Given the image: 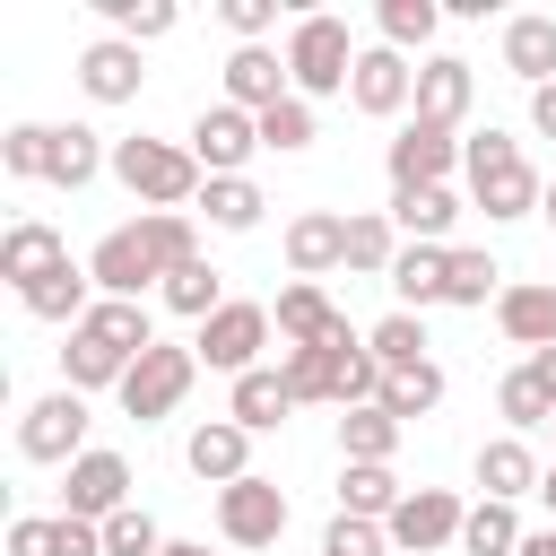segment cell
<instances>
[{"instance_id": "47", "label": "cell", "mask_w": 556, "mask_h": 556, "mask_svg": "<svg viewBox=\"0 0 556 556\" xmlns=\"http://www.w3.org/2000/svg\"><path fill=\"white\" fill-rule=\"evenodd\" d=\"M530 130L556 139V87H530Z\"/></svg>"}, {"instance_id": "27", "label": "cell", "mask_w": 556, "mask_h": 556, "mask_svg": "<svg viewBox=\"0 0 556 556\" xmlns=\"http://www.w3.org/2000/svg\"><path fill=\"white\" fill-rule=\"evenodd\" d=\"M460 191L452 182H426V191H391V226L408 235V243H452V226H460Z\"/></svg>"}, {"instance_id": "45", "label": "cell", "mask_w": 556, "mask_h": 556, "mask_svg": "<svg viewBox=\"0 0 556 556\" xmlns=\"http://www.w3.org/2000/svg\"><path fill=\"white\" fill-rule=\"evenodd\" d=\"M321 556H391V530H382V521H356V513H330Z\"/></svg>"}, {"instance_id": "35", "label": "cell", "mask_w": 556, "mask_h": 556, "mask_svg": "<svg viewBox=\"0 0 556 556\" xmlns=\"http://www.w3.org/2000/svg\"><path fill=\"white\" fill-rule=\"evenodd\" d=\"M391 261H400L391 208H356V217H348V269H356V278H391Z\"/></svg>"}, {"instance_id": "6", "label": "cell", "mask_w": 556, "mask_h": 556, "mask_svg": "<svg viewBox=\"0 0 556 556\" xmlns=\"http://www.w3.org/2000/svg\"><path fill=\"white\" fill-rule=\"evenodd\" d=\"M191 382H200V356L191 348H174V339H156L130 374H122V417H139V426H156V417H174L182 400H191Z\"/></svg>"}, {"instance_id": "30", "label": "cell", "mask_w": 556, "mask_h": 556, "mask_svg": "<svg viewBox=\"0 0 556 556\" xmlns=\"http://www.w3.org/2000/svg\"><path fill=\"white\" fill-rule=\"evenodd\" d=\"M400 434H408V426H400L382 400H365V408H339V460H382V469H391Z\"/></svg>"}, {"instance_id": "24", "label": "cell", "mask_w": 556, "mask_h": 556, "mask_svg": "<svg viewBox=\"0 0 556 556\" xmlns=\"http://www.w3.org/2000/svg\"><path fill=\"white\" fill-rule=\"evenodd\" d=\"M9 556H104V530L70 521V513H17L9 521Z\"/></svg>"}, {"instance_id": "34", "label": "cell", "mask_w": 556, "mask_h": 556, "mask_svg": "<svg viewBox=\"0 0 556 556\" xmlns=\"http://www.w3.org/2000/svg\"><path fill=\"white\" fill-rule=\"evenodd\" d=\"M96 17H104V35H122V43H165L174 26H182V9L174 0H96Z\"/></svg>"}, {"instance_id": "21", "label": "cell", "mask_w": 556, "mask_h": 556, "mask_svg": "<svg viewBox=\"0 0 556 556\" xmlns=\"http://www.w3.org/2000/svg\"><path fill=\"white\" fill-rule=\"evenodd\" d=\"M287 269H295V278H330V269H348V217H339V208H304V217H287Z\"/></svg>"}, {"instance_id": "36", "label": "cell", "mask_w": 556, "mask_h": 556, "mask_svg": "<svg viewBox=\"0 0 556 556\" xmlns=\"http://www.w3.org/2000/svg\"><path fill=\"white\" fill-rule=\"evenodd\" d=\"M365 348H374V365H382V374L434 365V356H426V348H434V339H426V313H382V321L365 330Z\"/></svg>"}, {"instance_id": "10", "label": "cell", "mask_w": 556, "mask_h": 556, "mask_svg": "<svg viewBox=\"0 0 556 556\" xmlns=\"http://www.w3.org/2000/svg\"><path fill=\"white\" fill-rule=\"evenodd\" d=\"M460 521H469V504L452 486H408L382 530H391V556H434V547H460Z\"/></svg>"}, {"instance_id": "2", "label": "cell", "mask_w": 556, "mask_h": 556, "mask_svg": "<svg viewBox=\"0 0 556 556\" xmlns=\"http://www.w3.org/2000/svg\"><path fill=\"white\" fill-rule=\"evenodd\" d=\"M460 182H469V208H486L495 226H513V217H530V208L547 200V182L530 174L521 139H504L495 122H486L478 139H460Z\"/></svg>"}, {"instance_id": "12", "label": "cell", "mask_w": 556, "mask_h": 556, "mask_svg": "<svg viewBox=\"0 0 556 556\" xmlns=\"http://www.w3.org/2000/svg\"><path fill=\"white\" fill-rule=\"evenodd\" d=\"M348 104H356V113H374V122L417 113V61H408V52H391V43H365V52H356V78H348Z\"/></svg>"}, {"instance_id": "11", "label": "cell", "mask_w": 556, "mask_h": 556, "mask_svg": "<svg viewBox=\"0 0 556 556\" xmlns=\"http://www.w3.org/2000/svg\"><path fill=\"white\" fill-rule=\"evenodd\" d=\"M87 278H96V295H122V304H139V287H165V261H156L148 226L130 217V226H113V235L87 252Z\"/></svg>"}, {"instance_id": "17", "label": "cell", "mask_w": 556, "mask_h": 556, "mask_svg": "<svg viewBox=\"0 0 556 556\" xmlns=\"http://www.w3.org/2000/svg\"><path fill=\"white\" fill-rule=\"evenodd\" d=\"M469 96H478V70H469L460 52H426V61H417V113H408V122L460 130V122H469Z\"/></svg>"}, {"instance_id": "33", "label": "cell", "mask_w": 556, "mask_h": 556, "mask_svg": "<svg viewBox=\"0 0 556 556\" xmlns=\"http://www.w3.org/2000/svg\"><path fill=\"white\" fill-rule=\"evenodd\" d=\"M521 504H495V495H478L469 504V521H460V556H521Z\"/></svg>"}, {"instance_id": "22", "label": "cell", "mask_w": 556, "mask_h": 556, "mask_svg": "<svg viewBox=\"0 0 556 556\" xmlns=\"http://www.w3.org/2000/svg\"><path fill=\"white\" fill-rule=\"evenodd\" d=\"M539 478H547V460L530 452V434H495V443H478V495L521 504V495H539Z\"/></svg>"}, {"instance_id": "50", "label": "cell", "mask_w": 556, "mask_h": 556, "mask_svg": "<svg viewBox=\"0 0 556 556\" xmlns=\"http://www.w3.org/2000/svg\"><path fill=\"white\" fill-rule=\"evenodd\" d=\"M539 504H547V521H556V460H547V478H539Z\"/></svg>"}, {"instance_id": "39", "label": "cell", "mask_w": 556, "mask_h": 556, "mask_svg": "<svg viewBox=\"0 0 556 556\" xmlns=\"http://www.w3.org/2000/svg\"><path fill=\"white\" fill-rule=\"evenodd\" d=\"M374 26H382V43H391V52H426V43H434V26H443V9H434V0H382V9H374Z\"/></svg>"}, {"instance_id": "9", "label": "cell", "mask_w": 556, "mask_h": 556, "mask_svg": "<svg viewBox=\"0 0 556 556\" xmlns=\"http://www.w3.org/2000/svg\"><path fill=\"white\" fill-rule=\"evenodd\" d=\"M61 513H70V521H96V530H104L113 513H130V460L104 452V443L78 452V460L61 469Z\"/></svg>"}, {"instance_id": "48", "label": "cell", "mask_w": 556, "mask_h": 556, "mask_svg": "<svg viewBox=\"0 0 556 556\" xmlns=\"http://www.w3.org/2000/svg\"><path fill=\"white\" fill-rule=\"evenodd\" d=\"M521 556H556V521H547V530H530V539H521Z\"/></svg>"}, {"instance_id": "31", "label": "cell", "mask_w": 556, "mask_h": 556, "mask_svg": "<svg viewBox=\"0 0 556 556\" xmlns=\"http://www.w3.org/2000/svg\"><path fill=\"white\" fill-rule=\"evenodd\" d=\"M400 495H408V486H400L382 460H339V513H356V521H391Z\"/></svg>"}, {"instance_id": "49", "label": "cell", "mask_w": 556, "mask_h": 556, "mask_svg": "<svg viewBox=\"0 0 556 556\" xmlns=\"http://www.w3.org/2000/svg\"><path fill=\"white\" fill-rule=\"evenodd\" d=\"M530 374H539V382L556 391V348H539V356H530Z\"/></svg>"}, {"instance_id": "20", "label": "cell", "mask_w": 556, "mask_h": 556, "mask_svg": "<svg viewBox=\"0 0 556 556\" xmlns=\"http://www.w3.org/2000/svg\"><path fill=\"white\" fill-rule=\"evenodd\" d=\"M139 78H148V61H139V43H122V35H96V43L78 52V87H87V104H130Z\"/></svg>"}, {"instance_id": "19", "label": "cell", "mask_w": 556, "mask_h": 556, "mask_svg": "<svg viewBox=\"0 0 556 556\" xmlns=\"http://www.w3.org/2000/svg\"><path fill=\"white\" fill-rule=\"evenodd\" d=\"M495 330L513 339V348H556V278H513L504 295H495Z\"/></svg>"}, {"instance_id": "16", "label": "cell", "mask_w": 556, "mask_h": 556, "mask_svg": "<svg viewBox=\"0 0 556 556\" xmlns=\"http://www.w3.org/2000/svg\"><path fill=\"white\" fill-rule=\"evenodd\" d=\"M295 96V78H287V52H269V43H235L226 52V104L235 113H269V104H287Z\"/></svg>"}, {"instance_id": "25", "label": "cell", "mask_w": 556, "mask_h": 556, "mask_svg": "<svg viewBox=\"0 0 556 556\" xmlns=\"http://www.w3.org/2000/svg\"><path fill=\"white\" fill-rule=\"evenodd\" d=\"M391 295H400V313L443 304V295H452V243H400V261H391Z\"/></svg>"}, {"instance_id": "53", "label": "cell", "mask_w": 556, "mask_h": 556, "mask_svg": "<svg viewBox=\"0 0 556 556\" xmlns=\"http://www.w3.org/2000/svg\"><path fill=\"white\" fill-rule=\"evenodd\" d=\"M547 434H556V426H547Z\"/></svg>"}, {"instance_id": "4", "label": "cell", "mask_w": 556, "mask_h": 556, "mask_svg": "<svg viewBox=\"0 0 556 556\" xmlns=\"http://www.w3.org/2000/svg\"><path fill=\"white\" fill-rule=\"evenodd\" d=\"M356 35H348V17H330V9H304L295 26H287V78H295V96L313 104V96H348V78H356Z\"/></svg>"}, {"instance_id": "23", "label": "cell", "mask_w": 556, "mask_h": 556, "mask_svg": "<svg viewBox=\"0 0 556 556\" xmlns=\"http://www.w3.org/2000/svg\"><path fill=\"white\" fill-rule=\"evenodd\" d=\"M61 261H70V243H61V226H43V217H17V226L0 235V278H9L17 295H26L35 278H52Z\"/></svg>"}, {"instance_id": "32", "label": "cell", "mask_w": 556, "mask_h": 556, "mask_svg": "<svg viewBox=\"0 0 556 556\" xmlns=\"http://www.w3.org/2000/svg\"><path fill=\"white\" fill-rule=\"evenodd\" d=\"M495 408H504V434H539V426H556V391L530 374V356L495 382Z\"/></svg>"}, {"instance_id": "28", "label": "cell", "mask_w": 556, "mask_h": 556, "mask_svg": "<svg viewBox=\"0 0 556 556\" xmlns=\"http://www.w3.org/2000/svg\"><path fill=\"white\" fill-rule=\"evenodd\" d=\"M287 408H295V391L278 382V365H252V374H235V391H226V417H235L243 434L287 426Z\"/></svg>"}, {"instance_id": "43", "label": "cell", "mask_w": 556, "mask_h": 556, "mask_svg": "<svg viewBox=\"0 0 556 556\" xmlns=\"http://www.w3.org/2000/svg\"><path fill=\"white\" fill-rule=\"evenodd\" d=\"M313 139H321V122H313V104H304V96H287V104H269V113H261V148L295 156V148H313Z\"/></svg>"}, {"instance_id": "52", "label": "cell", "mask_w": 556, "mask_h": 556, "mask_svg": "<svg viewBox=\"0 0 556 556\" xmlns=\"http://www.w3.org/2000/svg\"><path fill=\"white\" fill-rule=\"evenodd\" d=\"M539 217H547V226H556V182H547V200H539Z\"/></svg>"}, {"instance_id": "14", "label": "cell", "mask_w": 556, "mask_h": 556, "mask_svg": "<svg viewBox=\"0 0 556 556\" xmlns=\"http://www.w3.org/2000/svg\"><path fill=\"white\" fill-rule=\"evenodd\" d=\"M269 321H278V339H287V348H339V339H356L321 278H287V287H278V304H269Z\"/></svg>"}, {"instance_id": "38", "label": "cell", "mask_w": 556, "mask_h": 556, "mask_svg": "<svg viewBox=\"0 0 556 556\" xmlns=\"http://www.w3.org/2000/svg\"><path fill=\"white\" fill-rule=\"evenodd\" d=\"M0 174L9 182H43L52 174V122H9L0 130Z\"/></svg>"}, {"instance_id": "13", "label": "cell", "mask_w": 556, "mask_h": 556, "mask_svg": "<svg viewBox=\"0 0 556 556\" xmlns=\"http://www.w3.org/2000/svg\"><path fill=\"white\" fill-rule=\"evenodd\" d=\"M191 156H200L208 182H226V174H243V165L261 156V122L217 96V104H200V122H191Z\"/></svg>"}, {"instance_id": "42", "label": "cell", "mask_w": 556, "mask_h": 556, "mask_svg": "<svg viewBox=\"0 0 556 556\" xmlns=\"http://www.w3.org/2000/svg\"><path fill=\"white\" fill-rule=\"evenodd\" d=\"M504 295V269H495V252H469V243H452V295L443 304H495Z\"/></svg>"}, {"instance_id": "51", "label": "cell", "mask_w": 556, "mask_h": 556, "mask_svg": "<svg viewBox=\"0 0 556 556\" xmlns=\"http://www.w3.org/2000/svg\"><path fill=\"white\" fill-rule=\"evenodd\" d=\"M165 556H208V547L200 539H165Z\"/></svg>"}, {"instance_id": "8", "label": "cell", "mask_w": 556, "mask_h": 556, "mask_svg": "<svg viewBox=\"0 0 556 556\" xmlns=\"http://www.w3.org/2000/svg\"><path fill=\"white\" fill-rule=\"evenodd\" d=\"M217 539L226 547H278L287 539V486L278 478H235V486H217Z\"/></svg>"}, {"instance_id": "41", "label": "cell", "mask_w": 556, "mask_h": 556, "mask_svg": "<svg viewBox=\"0 0 556 556\" xmlns=\"http://www.w3.org/2000/svg\"><path fill=\"white\" fill-rule=\"evenodd\" d=\"M382 408L408 426V417H434L443 408V365H408V374H382Z\"/></svg>"}, {"instance_id": "29", "label": "cell", "mask_w": 556, "mask_h": 556, "mask_svg": "<svg viewBox=\"0 0 556 556\" xmlns=\"http://www.w3.org/2000/svg\"><path fill=\"white\" fill-rule=\"evenodd\" d=\"M104 165H113L104 130H87V122H52V174H43V182H61V191H87Z\"/></svg>"}, {"instance_id": "15", "label": "cell", "mask_w": 556, "mask_h": 556, "mask_svg": "<svg viewBox=\"0 0 556 556\" xmlns=\"http://www.w3.org/2000/svg\"><path fill=\"white\" fill-rule=\"evenodd\" d=\"M391 191H426V182H452V165H460V130H434V122H400V139H391Z\"/></svg>"}, {"instance_id": "37", "label": "cell", "mask_w": 556, "mask_h": 556, "mask_svg": "<svg viewBox=\"0 0 556 556\" xmlns=\"http://www.w3.org/2000/svg\"><path fill=\"white\" fill-rule=\"evenodd\" d=\"M261 208H269V200H261V182H252V174H226V182H208V191H200V217H208L217 235H252V226H261Z\"/></svg>"}, {"instance_id": "7", "label": "cell", "mask_w": 556, "mask_h": 556, "mask_svg": "<svg viewBox=\"0 0 556 556\" xmlns=\"http://www.w3.org/2000/svg\"><path fill=\"white\" fill-rule=\"evenodd\" d=\"M17 452H26L35 469H70L78 452H96V443H87V391H70V382L43 391V400L17 417Z\"/></svg>"}, {"instance_id": "5", "label": "cell", "mask_w": 556, "mask_h": 556, "mask_svg": "<svg viewBox=\"0 0 556 556\" xmlns=\"http://www.w3.org/2000/svg\"><path fill=\"white\" fill-rule=\"evenodd\" d=\"M269 330H278V321H269V304H252V295H226V304H217V313L191 330V356H200L208 374H226V382H235V374H252V365H261Z\"/></svg>"}, {"instance_id": "3", "label": "cell", "mask_w": 556, "mask_h": 556, "mask_svg": "<svg viewBox=\"0 0 556 556\" xmlns=\"http://www.w3.org/2000/svg\"><path fill=\"white\" fill-rule=\"evenodd\" d=\"M113 182L139 208H200V191H208L191 139H113Z\"/></svg>"}, {"instance_id": "40", "label": "cell", "mask_w": 556, "mask_h": 556, "mask_svg": "<svg viewBox=\"0 0 556 556\" xmlns=\"http://www.w3.org/2000/svg\"><path fill=\"white\" fill-rule=\"evenodd\" d=\"M156 295H165V313H182V321H208V313L226 304V278H217L208 261H191V269H174Z\"/></svg>"}, {"instance_id": "26", "label": "cell", "mask_w": 556, "mask_h": 556, "mask_svg": "<svg viewBox=\"0 0 556 556\" xmlns=\"http://www.w3.org/2000/svg\"><path fill=\"white\" fill-rule=\"evenodd\" d=\"M504 70H513L521 87H556V17H547V9L504 17Z\"/></svg>"}, {"instance_id": "46", "label": "cell", "mask_w": 556, "mask_h": 556, "mask_svg": "<svg viewBox=\"0 0 556 556\" xmlns=\"http://www.w3.org/2000/svg\"><path fill=\"white\" fill-rule=\"evenodd\" d=\"M217 17H226L235 43H261V35L278 26V0H217Z\"/></svg>"}, {"instance_id": "18", "label": "cell", "mask_w": 556, "mask_h": 556, "mask_svg": "<svg viewBox=\"0 0 556 556\" xmlns=\"http://www.w3.org/2000/svg\"><path fill=\"white\" fill-rule=\"evenodd\" d=\"M182 460H191V478L235 486V478H252V434H243L235 417H200V426L182 434Z\"/></svg>"}, {"instance_id": "1", "label": "cell", "mask_w": 556, "mask_h": 556, "mask_svg": "<svg viewBox=\"0 0 556 556\" xmlns=\"http://www.w3.org/2000/svg\"><path fill=\"white\" fill-rule=\"evenodd\" d=\"M148 348H156L148 304L96 295V313H87V321L70 330V348H61V382H70V391H122V374H130Z\"/></svg>"}, {"instance_id": "44", "label": "cell", "mask_w": 556, "mask_h": 556, "mask_svg": "<svg viewBox=\"0 0 556 556\" xmlns=\"http://www.w3.org/2000/svg\"><path fill=\"white\" fill-rule=\"evenodd\" d=\"M104 556H165V530H156V513H148V504L113 513V521H104Z\"/></svg>"}]
</instances>
